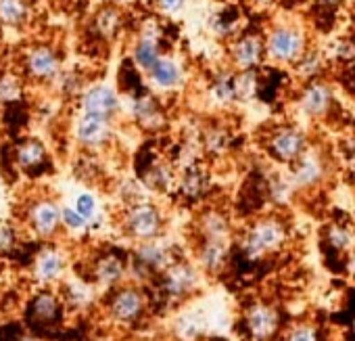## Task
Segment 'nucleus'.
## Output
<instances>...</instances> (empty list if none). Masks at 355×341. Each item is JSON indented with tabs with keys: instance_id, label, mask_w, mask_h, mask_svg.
Wrapping results in <instances>:
<instances>
[{
	"instance_id": "ea45409f",
	"label": "nucleus",
	"mask_w": 355,
	"mask_h": 341,
	"mask_svg": "<svg viewBox=\"0 0 355 341\" xmlns=\"http://www.w3.org/2000/svg\"><path fill=\"white\" fill-rule=\"evenodd\" d=\"M284 341H322L320 331L311 322H297L284 333Z\"/></svg>"
},
{
	"instance_id": "49530a36",
	"label": "nucleus",
	"mask_w": 355,
	"mask_h": 341,
	"mask_svg": "<svg viewBox=\"0 0 355 341\" xmlns=\"http://www.w3.org/2000/svg\"><path fill=\"white\" fill-rule=\"evenodd\" d=\"M347 266H349V272L355 274V249L349 253V264H347Z\"/></svg>"
},
{
	"instance_id": "37998d69",
	"label": "nucleus",
	"mask_w": 355,
	"mask_h": 341,
	"mask_svg": "<svg viewBox=\"0 0 355 341\" xmlns=\"http://www.w3.org/2000/svg\"><path fill=\"white\" fill-rule=\"evenodd\" d=\"M189 0H155V7L159 13H163L165 17H173L178 13H182Z\"/></svg>"
},
{
	"instance_id": "4c0bfd02",
	"label": "nucleus",
	"mask_w": 355,
	"mask_h": 341,
	"mask_svg": "<svg viewBox=\"0 0 355 341\" xmlns=\"http://www.w3.org/2000/svg\"><path fill=\"white\" fill-rule=\"evenodd\" d=\"M73 210L84 218V222L90 226L96 218H98V199L94 197V193L90 191H82L78 193L76 201H73Z\"/></svg>"
},
{
	"instance_id": "473e14b6",
	"label": "nucleus",
	"mask_w": 355,
	"mask_h": 341,
	"mask_svg": "<svg viewBox=\"0 0 355 341\" xmlns=\"http://www.w3.org/2000/svg\"><path fill=\"white\" fill-rule=\"evenodd\" d=\"M266 195H268V199H270L274 206L282 208V206H288V203L295 199L297 191H295L293 183L288 181V174H286V172H274V174H270V178H268Z\"/></svg>"
},
{
	"instance_id": "2f4dec72",
	"label": "nucleus",
	"mask_w": 355,
	"mask_h": 341,
	"mask_svg": "<svg viewBox=\"0 0 355 341\" xmlns=\"http://www.w3.org/2000/svg\"><path fill=\"white\" fill-rule=\"evenodd\" d=\"M209 30L214 32L216 38H222V40H232L239 32H241V15H239V9L234 7H226L218 13L211 15L209 19Z\"/></svg>"
},
{
	"instance_id": "72a5a7b5",
	"label": "nucleus",
	"mask_w": 355,
	"mask_h": 341,
	"mask_svg": "<svg viewBox=\"0 0 355 341\" xmlns=\"http://www.w3.org/2000/svg\"><path fill=\"white\" fill-rule=\"evenodd\" d=\"M26 82L19 74L15 72H3L0 74V105L11 107L19 105V101L26 94Z\"/></svg>"
},
{
	"instance_id": "0eeeda50",
	"label": "nucleus",
	"mask_w": 355,
	"mask_h": 341,
	"mask_svg": "<svg viewBox=\"0 0 355 341\" xmlns=\"http://www.w3.org/2000/svg\"><path fill=\"white\" fill-rule=\"evenodd\" d=\"M228 67L234 72H259L266 63L263 32L259 30H241L226 49Z\"/></svg>"
},
{
	"instance_id": "dca6fc26",
	"label": "nucleus",
	"mask_w": 355,
	"mask_h": 341,
	"mask_svg": "<svg viewBox=\"0 0 355 341\" xmlns=\"http://www.w3.org/2000/svg\"><path fill=\"white\" fill-rule=\"evenodd\" d=\"M26 224L38 239H55L61 228V206L53 197H36L26 210Z\"/></svg>"
},
{
	"instance_id": "a878e982",
	"label": "nucleus",
	"mask_w": 355,
	"mask_h": 341,
	"mask_svg": "<svg viewBox=\"0 0 355 341\" xmlns=\"http://www.w3.org/2000/svg\"><path fill=\"white\" fill-rule=\"evenodd\" d=\"M61 310H63L61 297L49 289H42L40 293H36V297L30 303V318L38 326H51L61 320Z\"/></svg>"
},
{
	"instance_id": "f257e3e1",
	"label": "nucleus",
	"mask_w": 355,
	"mask_h": 341,
	"mask_svg": "<svg viewBox=\"0 0 355 341\" xmlns=\"http://www.w3.org/2000/svg\"><path fill=\"white\" fill-rule=\"evenodd\" d=\"M266 63L293 67L309 49L305 28L295 19H278L263 32Z\"/></svg>"
},
{
	"instance_id": "4468645a",
	"label": "nucleus",
	"mask_w": 355,
	"mask_h": 341,
	"mask_svg": "<svg viewBox=\"0 0 355 341\" xmlns=\"http://www.w3.org/2000/svg\"><path fill=\"white\" fill-rule=\"evenodd\" d=\"M334 86L326 82L324 78L311 80L307 84H301L299 97H297V109L305 119L320 122L328 117L334 109Z\"/></svg>"
},
{
	"instance_id": "393cba45",
	"label": "nucleus",
	"mask_w": 355,
	"mask_h": 341,
	"mask_svg": "<svg viewBox=\"0 0 355 341\" xmlns=\"http://www.w3.org/2000/svg\"><path fill=\"white\" fill-rule=\"evenodd\" d=\"M125 26L123 9L115 3L101 5L94 15H92V30L98 40L103 42H113Z\"/></svg>"
},
{
	"instance_id": "ddd939ff",
	"label": "nucleus",
	"mask_w": 355,
	"mask_h": 341,
	"mask_svg": "<svg viewBox=\"0 0 355 341\" xmlns=\"http://www.w3.org/2000/svg\"><path fill=\"white\" fill-rule=\"evenodd\" d=\"M286 174H288V181L293 183L297 193L313 191L328 176V161L322 155V151L309 147L297 161H293L286 167Z\"/></svg>"
},
{
	"instance_id": "2eb2a0df",
	"label": "nucleus",
	"mask_w": 355,
	"mask_h": 341,
	"mask_svg": "<svg viewBox=\"0 0 355 341\" xmlns=\"http://www.w3.org/2000/svg\"><path fill=\"white\" fill-rule=\"evenodd\" d=\"M107 312L119 324H134L146 312V295L136 285H115L107 299Z\"/></svg>"
},
{
	"instance_id": "b1692460",
	"label": "nucleus",
	"mask_w": 355,
	"mask_h": 341,
	"mask_svg": "<svg viewBox=\"0 0 355 341\" xmlns=\"http://www.w3.org/2000/svg\"><path fill=\"white\" fill-rule=\"evenodd\" d=\"M207 99L214 107L228 109L239 103L236 97V72L228 65L222 69H216L207 82Z\"/></svg>"
},
{
	"instance_id": "1a4fd4ad",
	"label": "nucleus",
	"mask_w": 355,
	"mask_h": 341,
	"mask_svg": "<svg viewBox=\"0 0 355 341\" xmlns=\"http://www.w3.org/2000/svg\"><path fill=\"white\" fill-rule=\"evenodd\" d=\"M163 40H165V32H163L159 19L157 17H146L138 26V32H136V36H134V40L130 44L128 59L144 74L165 53Z\"/></svg>"
},
{
	"instance_id": "7c9ffc66",
	"label": "nucleus",
	"mask_w": 355,
	"mask_h": 341,
	"mask_svg": "<svg viewBox=\"0 0 355 341\" xmlns=\"http://www.w3.org/2000/svg\"><path fill=\"white\" fill-rule=\"evenodd\" d=\"M32 19L30 0H0V26L24 30Z\"/></svg>"
},
{
	"instance_id": "cd10ccee",
	"label": "nucleus",
	"mask_w": 355,
	"mask_h": 341,
	"mask_svg": "<svg viewBox=\"0 0 355 341\" xmlns=\"http://www.w3.org/2000/svg\"><path fill=\"white\" fill-rule=\"evenodd\" d=\"M197 233L199 239H230L232 224L222 210H207L199 214Z\"/></svg>"
},
{
	"instance_id": "f704fd0d",
	"label": "nucleus",
	"mask_w": 355,
	"mask_h": 341,
	"mask_svg": "<svg viewBox=\"0 0 355 341\" xmlns=\"http://www.w3.org/2000/svg\"><path fill=\"white\" fill-rule=\"evenodd\" d=\"M205 331V316L199 310H189L173 324V333L182 341H195Z\"/></svg>"
},
{
	"instance_id": "79ce46f5",
	"label": "nucleus",
	"mask_w": 355,
	"mask_h": 341,
	"mask_svg": "<svg viewBox=\"0 0 355 341\" xmlns=\"http://www.w3.org/2000/svg\"><path fill=\"white\" fill-rule=\"evenodd\" d=\"M61 228L65 233H82L88 228L84 218L69 206H61Z\"/></svg>"
},
{
	"instance_id": "6ab92c4d",
	"label": "nucleus",
	"mask_w": 355,
	"mask_h": 341,
	"mask_svg": "<svg viewBox=\"0 0 355 341\" xmlns=\"http://www.w3.org/2000/svg\"><path fill=\"white\" fill-rule=\"evenodd\" d=\"M211 191V174L207 163L195 161L193 165L184 167L178 172V183H175V193L187 203H197L205 199Z\"/></svg>"
},
{
	"instance_id": "58836bf2",
	"label": "nucleus",
	"mask_w": 355,
	"mask_h": 341,
	"mask_svg": "<svg viewBox=\"0 0 355 341\" xmlns=\"http://www.w3.org/2000/svg\"><path fill=\"white\" fill-rule=\"evenodd\" d=\"M63 301L71 308H86L92 301V291L86 283H69L65 285Z\"/></svg>"
},
{
	"instance_id": "f03ea898",
	"label": "nucleus",
	"mask_w": 355,
	"mask_h": 341,
	"mask_svg": "<svg viewBox=\"0 0 355 341\" xmlns=\"http://www.w3.org/2000/svg\"><path fill=\"white\" fill-rule=\"evenodd\" d=\"M286 239H288V228L282 218L259 216L245 228L241 239V249L247 260L255 262L282 249Z\"/></svg>"
},
{
	"instance_id": "5701e85b",
	"label": "nucleus",
	"mask_w": 355,
	"mask_h": 341,
	"mask_svg": "<svg viewBox=\"0 0 355 341\" xmlns=\"http://www.w3.org/2000/svg\"><path fill=\"white\" fill-rule=\"evenodd\" d=\"M13 161L26 174H38L49 163V149L36 136H26L13 147Z\"/></svg>"
},
{
	"instance_id": "a19ab883",
	"label": "nucleus",
	"mask_w": 355,
	"mask_h": 341,
	"mask_svg": "<svg viewBox=\"0 0 355 341\" xmlns=\"http://www.w3.org/2000/svg\"><path fill=\"white\" fill-rule=\"evenodd\" d=\"M19 245L17 226L9 220H0V253H11Z\"/></svg>"
},
{
	"instance_id": "39448f33",
	"label": "nucleus",
	"mask_w": 355,
	"mask_h": 341,
	"mask_svg": "<svg viewBox=\"0 0 355 341\" xmlns=\"http://www.w3.org/2000/svg\"><path fill=\"white\" fill-rule=\"evenodd\" d=\"M201 283V270L197 264H191L187 260L171 262L159 276H157V289L163 301L180 303L189 299Z\"/></svg>"
},
{
	"instance_id": "9d476101",
	"label": "nucleus",
	"mask_w": 355,
	"mask_h": 341,
	"mask_svg": "<svg viewBox=\"0 0 355 341\" xmlns=\"http://www.w3.org/2000/svg\"><path fill=\"white\" fill-rule=\"evenodd\" d=\"M263 147L276 163L288 167L311 144H309V136L303 128H299V126H276L270 130Z\"/></svg>"
},
{
	"instance_id": "423d86ee",
	"label": "nucleus",
	"mask_w": 355,
	"mask_h": 341,
	"mask_svg": "<svg viewBox=\"0 0 355 341\" xmlns=\"http://www.w3.org/2000/svg\"><path fill=\"white\" fill-rule=\"evenodd\" d=\"M121 113H125L134 126H138L144 132H159L167 126V109L161 103L159 94L153 90H142L132 97H123Z\"/></svg>"
},
{
	"instance_id": "6e6552de",
	"label": "nucleus",
	"mask_w": 355,
	"mask_h": 341,
	"mask_svg": "<svg viewBox=\"0 0 355 341\" xmlns=\"http://www.w3.org/2000/svg\"><path fill=\"white\" fill-rule=\"evenodd\" d=\"M71 136L84 153H101L109 144H113L115 119H107L90 113H78L71 126Z\"/></svg>"
},
{
	"instance_id": "e433bc0d",
	"label": "nucleus",
	"mask_w": 355,
	"mask_h": 341,
	"mask_svg": "<svg viewBox=\"0 0 355 341\" xmlns=\"http://www.w3.org/2000/svg\"><path fill=\"white\" fill-rule=\"evenodd\" d=\"M259 94V72H236L239 103H247Z\"/></svg>"
},
{
	"instance_id": "f8f14e48",
	"label": "nucleus",
	"mask_w": 355,
	"mask_h": 341,
	"mask_svg": "<svg viewBox=\"0 0 355 341\" xmlns=\"http://www.w3.org/2000/svg\"><path fill=\"white\" fill-rule=\"evenodd\" d=\"M178 258L173 256V247L165 245L161 239L136 243L134 251L130 253V270H134L142 278H157L171 262Z\"/></svg>"
},
{
	"instance_id": "c03bdc74",
	"label": "nucleus",
	"mask_w": 355,
	"mask_h": 341,
	"mask_svg": "<svg viewBox=\"0 0 355 341\" xmlns=\"http://www.w3.org/2000/svg\"><path fill=\"white\" fill-rule=\"evenodd\" d=\"M343 153H345V159L351 167H355V136L347 138L343 142Z\"/></svg>"
},
{
	"instance_id": "c756f323",
	"label": "nucleus",
	"mask_w": 355,
	"mask_h": 341,
	"mask_svg": "<svg viewBox=\"0 0 355 341\" xmlns=\"http://www.w3.org/2000/svg\"><path fill=\"white\" fill-rule=\"evenodd\" d=\"M230 144H232V136L224 126H207L199 136L201 155L209 159L226 155L230 151Z\"/></svg>"
},
{
	"instance_id": "bb28decb",
	"label": "nucleus",
	"mask_w": 355,
	"mask_h": 341,
	"mask_svg": "<svg viewBox=\"0 0 355 341\" xmlns=\"http://www.w3.org/2000/svg\"><path fill=\"white\" fill-rule=\"evenodd\" d=\"M65 272V256L57 247L42 249L34 260V278L42 285L57 283Z\"/></svg>"
},
{
	"instance_id": "f3484780",
	"label": "nucleus",
	"mask_w": 355,
	"mask_h": 341,
	"mask_svg": "<svg viewBox=\"0 0 355 341\" xmlns=\"http://www.w3.org/2000/svg\"><path fill=\"white\" fill-rule=\"evenodd\" d=\"M184 65L173 53L165 51L146 72H144V82L148 90L157 92H175L184 84Z\"/></svg>"
},
{
	"instance_id": "de8ad7c7",
	"label": "nucleus",
	"mask_w": 355,
	"mask_h": 341,
	"mask_svg": "<svg viewBox=\"0 0 355 341\" xmlns=\"http://www.w3.org/2000/svg\"><path fill=\"white\" fill-rule=\"evenodd\" d=\"M253 5H257V7H270L274 0H251Z\"/></svg>"
},
{
	"instance_id": "20e7f679",
	"label": "nucleus",
	"mask_w": 355,
	"mask_h": 341,
	"mask_svg": "<svg viewBox=\"0 0 355 341\" xmlns=\"http://www.w3.org/2000/svg\"><path fill=\"white\" fill-rule=\"evenodd\" d=\"M165 231V214L163 210L146 199L134 206H125L121 216V233L134 243L161 239Z\"/></svg>"
},
{
	"instance_id": "8fccbe9b",
	"label": "nucleus",
	"mask_w": 355,
	"mask_h": 341,
	"mask_svg": "<svg viewBox=\"0 0 355 341\" xmlns=\"http://www.w3.org/2000/svg\"><path fill=\"white\" fill-rule=\"evenodd\" d=\"M351 331H353V335H355V318H353V324H351Z\"/></svg>"
},
{
	"instance_id": "aec40b11",
	"label": "nucleus",
	"mask_w": 355,
	"mask_h": 341,
	"mask_svg": "<svg viewBox=\"0 0 355 341\" xmlns=\"http://www.w3.org/2000/svg\"><path fill=\"white\" fill-rule=\"evenodd\" d=\"M130 270V256L119 249H105L92 262V281L103 287H115Z\"/></svg>"
},
{
	"instance_id": "c9c22d12",
	"label": "nucleus",
	"mask_w": 355,
	"mask_h": 341,
	"mask_svg": "<svg viewBox=\"0 0 355 341\" xmlns=\"http://www.w3.org/2000/svg\"><path fill=\"white\" fill-rule=\"evenodd\" d=\"M324 239L330 249L338 253H351L355 249V231L349 224H330L326 226Z\"/></svg>"
},
{
	"instance_id": "09e8293b",
	"label": "nucleus",
	"mask_w": 355,
	"mask_h": 341,
	"mask_svg": "<svg viewBox=\"0 0 355 341\" xmlns=\"http://www.w3.org/2000/svg\"><path fill=\"white\" fill-rule=\"evenodd\" d=\"M15 341H38V339H32V337H21V339H15Z\"/></svg>"
},
{
	"instance_id": "4be33fe9",
	"label": "nucleus",
	"mask_w": 355,
	"mask_h": 341,
	"mask_svg": "<svg viewBox=\"0 0 355 341\" xmlns=\"http://www.w3.org/2000/svg\"><path fill=\"white\" fill-rule=\"evenodd\" d=\"M148 193L167 195L175 189L178 183V169L169 159H150L146 167L140 172L138 178Z\"/></svg>"
},
{
	"instance_id": "7ed1b4c3",
	"label": "nucleus",
	"mask_w": 355,
	"mask_h": 341,
	"mask_svg": "<svg viewBox=\"0 0 355 341\" xmlns=\"http://www.w3.org/2000/svg\"><path fill=\"white\" fill-rule=\"evenodd\" d=\"M19 76L26 84L53 86L63 72V55L55 44L36 42L21 53Z\"/></svg>"
},
{
	"instance_id": "a18cd8bd",
	"label": "nucleus",
	"mask_w": 355,
	"mask_h": 341,
	"mask_svg": "<svg viewBox=\"0 0 355 341\" xmlns=\"http://www.w3.org/2000/svg\"><path fill=\"white\" fill-rule=\"evenodd\" d=\"M315 3H318V7H322L326 11H334L345 3V0H315Z\"/></svg>"
},
{
	"instance_id": "412c9836",
	"label": "nucleus",
	"mask_w": 355,
	"mask_h": 341,
	"mask_svg": "<svg viewBox=\"0 0 355 341\" xmlns=\"http://www.w3.org/2000/svg\"><path fill=\"white\" fill-rule=\"evenodd\" d=\"M230 260V239H199L195 247L197 268L209 276L220 274Z\"/></svg>"
},
{
	"instance_id": "c85d7f7f",
	"label": "nucleus",
	"mask_w": 355,
	"mask_h": 341,
	"mask_svg": "<svg viewBox=\"0 0 355 341\" xmlns=\"http://www.w3.org/2000/svg\"><path fill=\"white\" fill-rule=\"evenodd\" d=\"M326 65H328V57L318 51V49H307L303 53V57L291 67L295 78L301 82V84H307L311 80H320L326 72Z\"/></svg>"
},
{
	"instance_id": "a211bd4d",
	"label": "nucleus",
	"mask_w": 355,
	"mask_h": 341,
	"mask_svg": "<svg viewBox=\"0 0 355 341\" xmlns=\"http://www.w3.org/2000/svg\"><path fill=\"white\" fill-rule=\"evenodd\" d=\"M243 326L249 341H272L280 331V312L266 301H255L245 310Z\"/></svg>"
},
{
	"instance_id": "9b49d317",
	"label": "nucleus",
	"mask_w": 355,
	"mask_h": 341,
	"mask_svg": "<svg viewBox=\"0 0 355 341\" xmlns=\"http://www.w3.org/2000/svg\"><path fill=\"white\" fill-rule=\"evenodd\" d=\"M76 105H78V113H90V115H101L107 119H117L121 115L123 97L109 82H92V84H86V88L80 92Z\"/></svg>"
}]
</instances>
